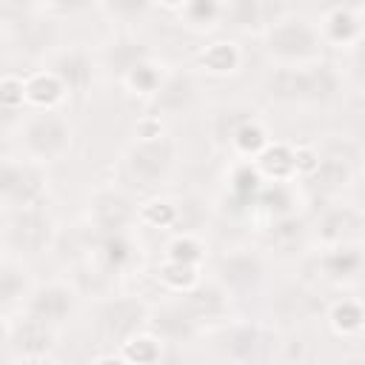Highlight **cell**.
I'll return each mask as SVG.
<instances>
[{
  "label": "cell",
  "mask_w": 365,
  "mask_h": 365,
  "mask_svg": "<svg viewBox=\"0 0 365 365\" xmlns=\"http://www.w3.org/2000/svg\"><path fill=\"white\" fill-rule=\"evenodd\" d=\"M339 88V80L325 63H302V66H279L268 77V91L277 100H331Z\"/></svg>",
  "instance_id": "1"
},
{
  "label": "cell",
  "mask_w": 365,
  "mask_h": 365,
  "mask_svg": "<svg viewBox=\"0 0 365 365\" xmlns=\"http://www.w3.org/2000/svg\"><path fill=\"white\" fill-rule=\"evenodd\" d=\"M322 37L302 17H277L265 29V48L282 66H302L319 57Z\"/></svg>",
  "instance_id": "2"
},
{
  "label": "cell",
  "mask_w": 365,
  "mask_h": 365,
  "mask_svg": "<svg viewBox=\"0 0 365 365\" xmlns=\"http://www.w3.org/2000/svg\"><path fill=\"white\" fill-rule=\"evenodd\" d=\"M68 145H71V128L51 108L31 114L20 125V148L29 160H37V163L60 160L68 151Z\"/></svg>",
  "instance_id": "3"
},
{
  "label": "cell",
  "mask_w": 365,
  "mask_h": 365,
  "mask_svg": "<svg viewBox=\"0 0 365 365\" xmlns=\"http://www.w3.org/2000/svg\"><path fill=\"white\" fill-rule=\"evenodd\" d=\"M46 191V177L37 160H3L0 168V197L6 208H26L37 205Z\"/></svg>",
  "instance_id": "4"
},
{
  "label": "cell",
  "mask_w": 365,
  "mask_h": 365,
  "mask_svg": "<svg viewBox=\"0 0 365 365\" xmlns=\"http://www.w3.org/2000/svg\"><path fill=\"white\" fill-rule=\"evenodd\" d=\"M3 240L9 251H20V254H37L48 245L51 240V217L37 208V205H26V208H6V228H3Z\"/></svg>",
  "instance_id": "5"
},
{
  "label": "cell",
  "mask_w": 365,
  "mask_h": 365,
  "mask_svg": "<svg viewBox=\"0 0 365 365\" xmlns=\"http://www.w3.org/2000/svg\"><path fill=\"white\" fill-rule=\"evenodd\" d=\"M174 165V143L168 137L137 140L125 154V168L140 185H160Z\"/></svg>",
  "instance_id": "6"
},
{
  "label": "cell",
  "mask_w": 365,
  "mask_h": 365,
  "mask_svg": "<svg viewBox=\"0 0 365 365\" xmlns=\"http://www.w3.org/2000/svg\"><path fill=\"white\" fill-rule=\"evenodd\" d=\"M143 322H148V308L140 299H131V297L108 302L100 314V328L106 331V336L123 339V342L131 339Z\"/></svg>",
  "instance_id": "7"
},
{
  "label": "cell",
  "mask_w": 365,
  "mask_h": 365,
  "mask_svg": "<svg viewBox=\"0 0 365 365\" xmlns=\"http://www.w3.org/2000/svg\"><path fill=\"white\" fill-rule=\"evenodd\" d=\"M131 217H134L131 202H128L123 194H117V191H100V194H94L91 205H88L91 228H94L97 234H103V237L120 234V231L128 225Z\"/></svg>",
  "instance_id": "8"
},
{
  "label": "cell",
  "mask_w": 365,
  "mask_h": 365,
  "mask_svg": "<svg viewBox=\"0 0 365 365\" xmlns=\"http://www.w3.org/2000/svg\"><path fill=\"white\" fill-rule=\"evenodd\" d=\"M74 308V294L66 288V285H57V282H48V285H40L29 294L26 299V314L43 319V322H63Z\"/></svg>",
  "instance_id": "9"
},
{
  "label": "cell",
  "mask_w": 365,
  "mask_h": 365,
  "mask_svg": "<svg viewBox=\"0 0 365 365\" xmlns=\"http://www.w3.org/2000/svg\"><path fill=\"white\" fill-rule=\"evenodd\" d=\"M194 94H197V86L191 74L174 71L163 77V83L157 86V91L151 94V106L154 111H163V114H180L194 103Z\"/></svg>",
  "instance_id": "10"
},
{
  "label": "cell",
  "mask_w": 365,
  "mask_h": 365,
  "mask_svg": "<svg viewBox=\"0 0 365 365\" xmlns=\"http://www.w3.org/2000/svg\"><path fill=\"white\" fill-rule=\"evenodd\" d=\"M217 274H220L222 285H228L234 291H245V288H254L262 279V262H259L257 254L234 251V254H225L217 262Z\"/></svg>",
  "instance_id": "11"
},
{
  "label": "cell",
  "mask_w": 365,
  "mask_h": 365,
  "mask_svg": "<svg viewBox=\"0 0 365 365\" xmlns=\"http://www.w3.org/2000/svg\"><path fill=\"white\" fill-rule=\"evenodd\" d=\"M51 71L66 86V91H74V94H83L88 88V83H91V60H88V54L83 48L60 51L51 60Z\"/></svg>",
  "instance_id": "12"
},
{
  "label": "cell",
  "mask_w": 365,
  "mask_h": 365,
  "mask_svg": "<svg viewBox=\"0 0 365 365\" xmlns=\"http://www.w3.org/2000/svg\"><path fill=\"white\" fill-rule=\"evenodd\" d=\"M148 325L154 328V334L160 339H168V342H182V339H191L194 328H197V319L191 317V311L180 302V305H163L151 314Z\"/></svg>",
  "instance_id": "13"
},
{
  "label": "cell",
  "mask_w": 365,
  "mask_h": 365,
  "mask_svg": "<svg viewBox=\"0 0 365 365\" xmlns=\"http://www.w3.org/2000/svg\"><path fill=\"white\" fill-rule=\"evenodd\" d=\"M182 305L191 311V317L200 322V319H211V317H220L225 311V294L222 288L217 285H197L185 294Z\"/></svg>",
  "instance_id": "14"
},
{
  "label": "cell",
  "mask_w": 365,
  "mask_h": 365,
  "mask_svg": "<svg viewBox=\"0 0 365 365\" xmlns=\"http://www.w3.org/2000/svg\"><path fill=\"white\" fill-rule=\"evenodd\" d=\"M63 91H66V86L57 80V74L51 68L26 77V100L37 108H51L63 97Z\"/></svg>",
  "instance_id": "15"
},
{
  "label": "cell",
  "mask_w": 365,
  "mask_h": 365,
  "mask_svg": "<svg viewBox=\"0 0 365 365\" xmlns=\"http://www.w3.org/2000/svg\"><path fill=\"white\" fill-rule=\"evenodd\" d=\"M145 60V48H143V43L140 40H134V37H117V40H111L108 43V48H106V63L111 66V71H117L120 77H125L137 63H143Z\"/></svg>",
  "instance_id": "16"
},
{
  "label": "cell",
  "mask_w": 365,
  "mask_h": 365,
  "mask_svg": "<svg viewBox=\"0 0 365 365\" xmlns=\"http://www.w3.org/2000/svg\"><path fill=\"white\" fill-rule=\"evenodd\" d=\"M356 228H359V214H356L354 208H348V205L331 208V211L322 217V222H319V234H322V240L331 242V245L342 242V240H345L348 234H354Z\"/></svg>",
  "instance_id": "17"
},
{
  "label": "cell",
  "mask_w": 365,
  "mask_h": 365,
  "mask_svg": "<svg viewBox=\"0 0 365 365\" xmlns=\"http://www.w3.org/2000/svg\"><path fill=\"white\" fill-rule=\"evenodd\" d=\"M23 294H26V271L17 259L6 257L0 262V302H3V308L9 311L11 305L23 302Z\"/></svg>",
  "instance_id": "18"
},
{
  "label": "cell",
  "mask_w": 365,
  "mask_h": 365,
  "mask_svg": "<svg viewBox=\"0 0 365 365\" xmlns=\"http://www.w3.org/2000/svg\"><path fill=\"white\" fill-rule=\"evenodd\" d=\"M222 14H225V20H231V26L245 29V31L262 26L268 17L265 0H228V3H222Z\"/></svg>",
  "instance_id": "19"
},
{
  "label": "cell",
  "mask_w": 365,
  "mask_h": 365,
  "mask_svg": "<svg viewBox=\"0 0 365 365\" xmlns=\"http://www.w3.org/2000/svg\"><path fill=\"white\" fill-rule=\"evenodd\" d=\"M57 31L48 20H23L20 26V48L26 54H43L54 43Z\"/></svg>",
  "instance_id": "20"
},
{
  "label": "cell",
  "mask_w": 365,
  "mask_h": 365,
  "mask_svg": "<svg viewBox=\"0 0 365 365\" xmlns=\"http://www.w3.org/2000/svg\"><path fill=\"white\" fill-rule=\"evenodd\" d=\"M362 254L356 251V248H342L339 242H336V248H331L325 257H322V271L328 274V277H334V279H342V277H351V274H356L359 268H362Z\"/></svg>",
  "instance_id": "21"
},
{
  "label": "cell",
  "mask_w": 365,
  "mask_h": 365,
  "mask_svg": "<svg viewBox=\"0 0 365 365\" xmlns=\"http://www.w3.org/2000/svg\"><path fill=\"white\" fill-rule=\"evenodd\" d=\"M259 168L277 180L288 177L294 168H297V151H291L288 145H265L259 151Z\"/></svg>",
  "instance_id": "22"
},
{
  "label": "cell",
  "mask_w": 365,
  "mask_h": 365,
  "mask_svg": "<svg viewBox=\"0 0 365 365\" xmlns=\"http://www.w3.org/2000/svg\"><path fill=\"white\" fill-rule=\"evenodd\" d=\"M311 174H314V185L322 188V191H336V188L348 185V180H351L348 163H345V160H336V157L319 160Z\"/></svg>",
  "instance_id": "23"
},
{
  "label": "cell",
  "mask_w": 365,
  "mask_h": 365,
  "mask_svg": "<svg viewBox=\"0 0 365 365\" xmlns=\"http://www.w3.org/2000/svg\"><path fill=\"white\" fill-rule=\"evenodd\" d=\"M200 63H202L208 71H214V74H228V71L237 68L240 54H237V48H234L231 43H211V46L200 54Z\"/></svg>",
  "instance_id": "24"
},
{
  "label": "cell",
  "mask_w": 365,
  "mask_h": 365,
  "mask_svg": "<svg viewBox=\"0 0 365 365\" xmlns=\"http://www.w3.org/2000/svg\"><path fill=\"white\" fill-rule=\"evenodd\" d=\"M325 37L328 40H336V43H345V40H354L356 31H359V23L354 17V11H328L325 14Z\"/></svg>",
  "instance_id": "25"
},
{
  "label": "cell",
  "mask_w": 365,
  "mask_h": 365,
  "mask_svg": "<svg viewBox=\"0 0 365 365\" xmlns=\"http://www.w3.org/2000/svg\"><path fill=\"white\" fill-rule=\"evenodd\" d=\"M123 80H125V86H128L131 91H143V94H154V91H157V86L163 83L160 71H157L148 60L137 63V66H134Z\"/></svg>",
  "instance_id": "26"
},
{
  "label": "cell",
  "mask_w": 365,
  "mask_h": 365,
  "mask_svg": "<svg viewBox=\"0 0 365 365\" xmlns=\"http://www.w3.org/2000/svg\"><path fill=\"white\" fill-rule=\"evenodd\" d=\"M262 331H257V328H237L234 334H231V354L234 356H240V359H257V348L262 345Z\"/></svg>",
  "instance_id": "27"
},
{
  "label": "cell",
  "mask_w": 365,
  "mask_h": 365,
  "mask_svg": "<svg viewBox=\"0 0 365 365\" xmlns=\"http://www.w3.org/2000/svg\"><path fill=\"white\" fill-rule=\"evenodd\" d=\"M231 143L240 148V151H245V154H259L268 143H265V134H262V128L254 123V120H248V123H242L240 128H237V134L231 137Z\"/></svg>",
  "instance_id": "28"
},
{
  "label": "cell",
  "mask_w": 365,
  "mask_h": 365,
  "mask_svg": "<svg viewBox=\"0 0 365 365\" xmlns=\"http://www.w3.org/2000/svg\"><path fill=\"white\" fill-rule=\"evenodd\" d=\"M222 14L220 0H185V17L194 26H211Z\"/></svg>",
  "instance_id": "29"
},
{
  "label": "cell",
  "mask_w": 365,
  "mask_h": 365,
  "mask_svg": "<svg viewBox=\"0 0 365 365\" xmlns=\"http://www.w3.org/2000/svg\"><path fill=\"white\" fill-rule=\"evenodd\" d=\"M331 319L339 331H356L365 325V311L356 305V302H339L334 311H331Z\"/></svg>",
  "instance_id": "30"
},
{
  "label": "cell",
  "mask_w": 365,
  "mask_h": 365,
  "mask_svg": "<svg viewBox=\"0 0 365 365\" xmlns=\"http://www.w3.org/2000/svg\"><path fill=\"white\" fill-rule=\"evenodd\" d=\"M106 14L108 17H117V20H134L140 14H145L148 3L151 0H100Z\"/></svg>",
  "instance_id": "31"
},
{
  "label": "cell",
  "mask_w": 365,
  "mask_h": 365,
  "mask_svg": "<svg viewBox=\"0 0 365 365\" xmlns=\"http://www.w3.org/2000/svg\"><path fill=\"white\" fill-rule=\"evenodd\" d=\"M123 345H125V359H137V362H151L160 354L157 336H131Z\"/></svg>",
  "instance_id": "32"
},
{
  "label": "cell",
  "mask_w": 365,
  "mask_h": 365,
  "mask_svg": "<svg viewBox=\"0 0 365 365\" xmlns=\"http://www.w3.org/2000/svg\"><path fill=\"white\" fill-rule=\"evenodd\" d=\"M0 88H3V91H0V100H3V108H6V111L23 106V100H26V80H23V77L6 74Z\"/></svg>",
  "instance_id": "33"
},
{
  "label": "cell",
  "mask_w": 365,
  "mask_h": 365,
  "mask_svg": "<svg viewBox=\"0 0 365 365\" xmlns=\"http://www.w3.org/2000/svg\"><path fill=\"white\" fill-rule=\"evenodd\" d=\"M174 217H177V208H174V205H168V202H148V205L143 208V220H148V222L171 225V222H174Z\"/></svg>",
  "instance_id": "34"
},
{
  "label": "cell",
  "mask_w": 365,
  "mask_h": 365,
  "mask_svg": "<svg viewBox=\"0 0 365 365\" xmlns=\"http://www.w3.org/2000/svg\"><path fill=\"white\" fill-rule=\"evenodd\" d=\"M171 259H180V262H197L200 259V248H197V242L191 240V237H180V240H174L171 242Z\"/></svg>",
  "instance_id": "35"
},
{
  "label": "cell",
  "mask_w": 365,
  "mask_h": 365,
  "mask_svg": "<svg viewBox=\"0 0 365 365\" xmlns=\"http://www.w3.org/2000/svg\"><path fill=\"white\" fill-rule=\"evenodd\" d=\"M317 6L328 14V11H356L365 6V0H317Z\"/></svg>",
  "instance_id": "36"
},
{
  "label": "cell",
  "mask_w": 365,
  "mask_h": 365,
  "mask_svg": "<svg viewBox=\"0 0 365 365\" xmlns=\"http://www.w3.org/2000/svg\"><path fill=\"white\" fill-rule=\"evenodd\" d=\"M48 6L57 11H74V9L86 6V0H48Z\"/></svg>",
  "instance_id": "37"
},
{
  "label": "cell",
  "mask_w": 365,
  "mask_h": 365,
  "mask_svg": "<svg viewBox=\"0 0 365 365\" xmlns=\"http://www.w3.org/2000/svg\"><path fill=\"white\" fill-rule=\"evenodd\" d=\"M163 3H168V6H177V3H185V0H163Z\"/></svg>",
  "instance_id": "38"
}]
</instances>
